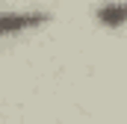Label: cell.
<instances>
[{"mask_svg":"<svg viewBox=\"0 0 127 124\" xmlns=\"http://www.w3.org/2000/svg\"><path fill=\"white\" fill-rule=\"evenodd\" d=\"M47 21H50V15H44V12H27V15H21V12H3L0 15V35L24 32V30H32V27H41Z\"/></svg>","mask_w":127,"mask_h":124,"instance_id":"cell-1","label":"cell"},{"mask_svg":"<svg viewBox=\"0 0 127 124\" xmlns=\"http://www.w3.org/2000/svg\"><path fill=\"white\" fill-rule=\"evenodd\" d=\"M97 21L103 27H118L127 21V3H106L97 9Z\"/></svg>","mask_w":127,"mask_h":124,"instance_id":"cell-2","label":"cell"}]
</instances>
